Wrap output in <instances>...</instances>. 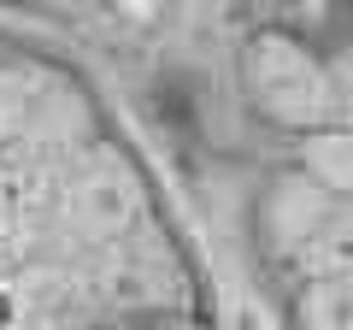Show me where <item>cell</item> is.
<instances>
[{
    "label": "cell",
    "instance_id": "1",
    "mask_svg": "<svg viewBox=\"0 0 353 330\" xmlns=\"http://www.w3.org/2000/svg\"><path fill=\"white\" fill-rule=\"evenodd\" d=\"M12 324V301H6V295H0V330Z\"/></svg>",
    "mask_w": 353,
    "mask_h": 330
}]
</instances>
